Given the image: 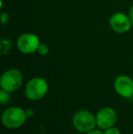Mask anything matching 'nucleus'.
I'll return each mask as SVG.
<instances>
[{"label":"nucleus","mask_w":133,"mask_h":134,"mask_svg":"<svg viewBox=\"0 0 133 134\" xmlns=\"http://www.w3.org/2000/svg\"><path fill=\"white\" fill-rule=\"evenodd\" d=\"M26 110L19 107L7 108L2 113V123L7 129H18L24 125L27 120Z\"/></svg>","instance_id":"1"},{"label":"nucleus","mask_w":133,"mask_h":134,"mask_svg":"<svg viewBox=\"0 0 133 134\" xmlns=\"http://www.w3.org/2000/svg\"><path fill=\"white\" fill-rule=\"evenodd\" d=\"M72 123L78 131L87 133L95 129L97 126V120L94 114L90 111L81 109L74 114L72 118Z\"/></svg>","instance_id":"2"},{"label":"nucleus","mask_w":133,"mask_h":134,"mask_svg":"<svg viewBox=\"0 0 133 134\" xmlns=\"http://www.w3.org/2000/svg\"><path fill=\"white\" fill-rule=\"evenodd\" d=\"M48 84L43 78H33L26 85L25 94L30 100H39L47 95Z\"/></svg>","instance_id":"3"},{"label":"nucleus","mask_w":133,"mask_h":134,"mask_svg":"<svg viewBox=\"0 0 133 134\" xmlns=\"http://www.w3.org/2000/svg\"><path fill=\"white\" fill-rule=\"evenodd\" d=\"M23 83V74L16 69H10L3 73L0 80L2 90L8 92H14L18 90Z\"/></svg>","instance_id":"4"},{"label":"nucleus","mask_w":133,"mask_h":134,"mask_svg":"<svg viewBox=\"0 0 133 134\" xmlns=\"http://www.w3.org/2000/svg\"><path fill=\"white\" fill-rule=\"evenodd\" d=\"M40 40L38 37L33 33H24L18 38L16 46L21 53L23 54H33L37 51Z\"/></svg>","instance_id":"5"},{"label":"nucleus","mask_w":133,"mask_h":134,"mask_svg":"<svg viewBox=\"0 0 133 134\" xmlns=\"http://www.w3.org/2000/svg\"><path fill=\"white\" fill-rule=\"evenodd\" d=\"M108 23H109V26L112 28V30L119 34L127 33L130 31L132 27L129 15L121 12H118L112 15L108 20Z\"/></svg>","instance_id":"6"},{"label":"nucleus","mask_w":133,"mask_h":134,"mask_svg":"<svg viewBox=\"0 0 133 134\" xmlns=\"http://www.w3.org/2000/svg\"><path fill=\"white\" fill-rule=\"evenodd\" d=\"M114 90L119 96L123 98L133 97V80L126 75H120L114 80Z\"/></svg>","instance_id":"7"},{"label":"nucleus","mask_w":133,"mask_h":134,"mask_svg":"<svg viewBox=\"0 0 133 134\" xmlns=\"http://www.w3.org/2000/svg\"><path fill=\"white\" fill-rule=\"evenodd\" d=\"M117 112L109 107L103 108L98 111L96 115L97 125L100 129L106 130L113 127L117 121Z\"/></svg>","instance_id":"8"},{"label":"nucleus","mask_w":133,"mask_h":134,"mask_svg":"<svg viewBox=\"0 0 133 134\" xmlns=\"http://www.w3.org/2000/svg\"><path fill=\"white\" fill-rule=\"evenodd\" d=\"M11 49V41L7 38H3L1 39V43H0V50H1V55L7 54L9 52V50Z\"/></svg>","instance_id":"9"},{"label":"nucleus","mask_w":133,"mask_h":134,"mask_svg":"<svg viewBox=\"0 0 133 134\" xmlns=\"http://www.w3.org/2000/svg\"><path fill=\"white\" fill-rule=\"evenodd\" d=\"M10 93L11 92H8L5 90H0V103L2 105H5L7 103L9 102V99H10Z\"/></svg>","instance_id":"10"},{"label":"nucleus","mask_w":133,"mask_h":134,"mask_svg":"<svg viewBox=\"0 0 133 134\" xmlns=\"http://www.w3.org/2000/svg\"><path fill=\"white\" fill-rule=\"evenodd\" d=\"M37 52L39 55H41V56H46V55H48V52H49V48H48V45L45 44V43H40Z\"/></svg>","instance_id":"11"},{"label":"nucleus","mask_w":133,"mask_h":134,"mask_svg":"<svg viewBox=\"0 0 133 134\" xmlns=\"http://www.w3.org/2000/svg\"><path fill=\"white\" fill-rule=\"evenodd\" d=\"M104 134H121L119 130L115 127H110L108 129L104 130Z\"/></svg>","instance_id":"12"},{"label":"nucleus","mask_w":133,"mask_h":134,"mask_svg":"<svg viewBox=\"0 0 133 134\" xmlns=\"http://www.w3.org/2000/svg\"><path fill=\"white\" fill-rule=\"evenodd\" d=\"M8 19H9V15L7 14V13H5V12L2 13V14H1V21H2V24H3V25H5V23H7Z\"/></svg>","instance_id":"13"},{"label":"nucleus","mask_w":133,"mask_h":134,"mask_svg":"<svg viewBox=\"0 0 133 134\" xmlns=\"http://www.w3.org/2000/svg\"><path fill=\"white\" fill-rule=\"evenodd\" d=\"M129 16H130V21H131V24L133 26V5H131V7H130V11H129Z\"/></svg>","instance_id":"14"},{"label":"nucleus","mask_w":133,"mask_h":134,"mask_svg":"<svg viewBox=\"0 0 133 134\" xmlns=\"http://www.w3.org/2000/svg\"><path fill=\"white\" fill-rule=\"evenodd\" d=\"M86 134H104V132H102L100 130H92V131H89V132H87Z\"/></svg>","instance_id":"15"},{"label":"nucleus","mask_w":133,"mask_h":134,"mask_svg":"<svg viewBox=\"0 0 133 134\" xmlns=\"http://www.w3.org/2000/svg\"><path fill=\"white\" fill-rule=\"evenodd\" d=\"M26 110V114H27V117L28 118V117H32L33 116V114H34V112H33V110L32 109H25Z\"/></svg>","instance_id":"16"}]
</instances>
